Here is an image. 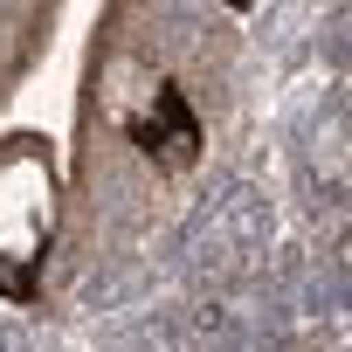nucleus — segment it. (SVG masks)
I'll list each match as a JSON object with an SVG mask.
<instances>
[{
    "label": "nucleus",
    "mask_w": 352,
    "mask_h": 352,
    "mask_svg": "<svg viewBox=\"0 0 352 352\" xmlns=\"http://www.w3.org/2000/svg\"><path fill=\"white\" fill-rule=\"evenodd\" d=\"M228 8H249V0H228Z\"/></svg>",
    "instance_id": "nucleus-3"
},
{
    "label": "nucleus",
    "mask_w": 352,
    "mask_h": 352,
    "mask_svg": "<svg viewBox=\"0 0 352 352\" xmlns=\"http://www.w3.org/2000/svg\"><path fill=\"white\" fill-rule=\"evenodd\" d=\"M131 145H138L145 159H159V166H194V152H201V118L187 111L180 83H159L152 111L131 118Z\"/></svg>",
    "instance_id": "nucleus-1"
},
{
    "label": "nucleus",
    "mask_w": 352,
    "mask_h": 352,
    "mask_svg": "<svg viewBox=\"0 0 352 352\" xmlns=\"http://www.w3.org/2000/svg\"><path fill=\"white\" fill-rule=\"evenodd\" d=\"M0 290H8V297H28V290H35V270H14V263H0Z\"/></svg>",
    "instance_id": "nucleus-2"
}]
</instances>
